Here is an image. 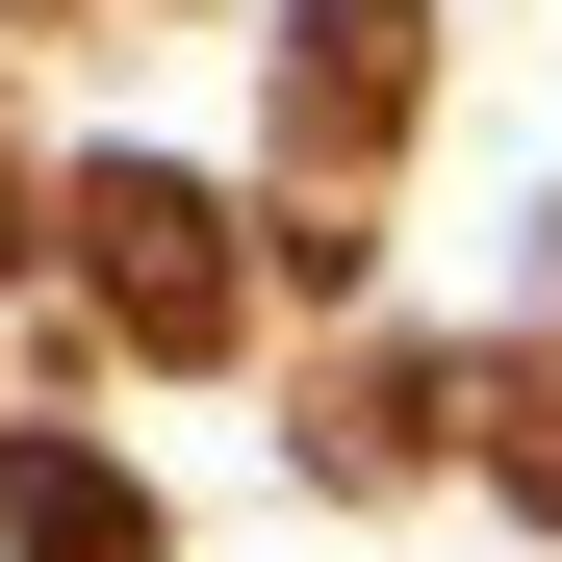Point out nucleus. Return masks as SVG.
<instances>
[{
	"instance_id": "nucleus-1",
	"label": "nucleus",
	"mask_w": 562,
	"mask_h": 562,
	"mask_svg": "<svg viewBox=\"0 0 562 562\" xmlns=\"http://www.w3.org/2000/svg\"><path fill=\"white\" fill-rule=\"evenodd\" d=\"M103 281H128V333H154V358H205V333H231L205 205H179V179H103Z\"/></svg>"
},
{
	"instance_id": "nucleus-2",
	"label": "nucleus",
	"mask_w": 562,
	"mask_h": 562,
	"mask_svg": "<svg viewBox=\"0 0 562 562\" xmlns=\"http://www.w3.org/2000/svg\"><path fill=\"white\" fill-rule=\"evenodd\" d=\"M0 537H26V562H154V512L103 486V460H52V435L0 460Z\"/></svg>"
}]
</instances>
